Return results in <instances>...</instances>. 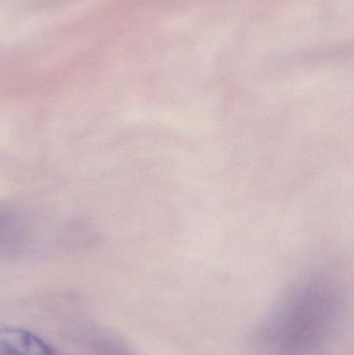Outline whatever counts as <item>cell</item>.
<instances>
[{"label": "cell", "instance_id": "cell-1", "mask_svg": "<svg viewBox=\"0 0 354 355\" xmlns=\"http://www.w3.org/2000/svg\"><path fill=\"white\" fill-rule=\"evenodd\" d=\"M344 310V292L334 277H299L258 324L253 355H318L336 336Z\"/></svg>", "mask_w": 354, "mask_h": 355}, {"label": "cell", "instance_id": "cell-2", "mask_svg": "<svg viewBox=\"0 0 354 355\" xmlns=\"http://www.w3.org/2000/svg\"><path fill=\"white\" fill-rule=\"evenodd\" d=\"M39 227L29 213L0 202V257H19L39 245Z\"/></svg>", "mask_w": 354, "mask_h": 355}, {"label": "cell", "instance_id": "cell-3", "mask_svg": "<svg viewBox=\"0 0 354 355\" xmlns=\"http://www.w3.org/2000/svg\"><path fill=\"white\" fill-rule=\"evenodd\" d=\"M0 355H60L30 331L16 327L0 329Z\"/></svg>", "mask_w": 354, "mask_h": 355}]
</instances>
